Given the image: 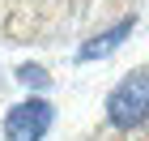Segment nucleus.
<instances>
[{"label": "nucleus", "mask_w": 149, "mask_h": 141, "mask_svg": "<svg viewBox=\"0 0 149 141\" xmlns=\"http://www.w3.org/2000/svg\"><path fill=\"white\" fill-rule=\"evenodd\" d=\"M132 13V0H0V39L68 43Z\"/></svg>", "instance_id": "f257e3e1"}, {"label": "nucleus", "mask_w": 149, "mask_h": 141, "mask_svg": "<svg viewBox=\"0 0 149 141\" xmlns=\"http://www.w3.org/2000/svg\"><path fill=\"white\" fill-rule=\"evenodd\" d=\"M145 124H149V64H141L128 77H119L115 90L107 94V128L132 137Z\"/></svg>", "instance_id": "f03ea898"}, {"label": "nucleus", "mask_w": 149, "mask_h": 141, "mask_svg": "<svg viewBox=\"0 0 149 141\" xmlns=\"http://www.w3.org/2000/svg\"><path fill=\"white\" fill-rule=\"evenodd\" d=\"M51 124H56L51 98H47V94H26L22 103H13L9 111H4L0 133H4V141H43L47 133H51Z\"/></svg>", "instance_id": "7ed1b4c3"}, {"label": "nucleus", "mask_w": 149, "mask_h": 141, "mask_svg": "<svg viewBox=\"0 0 149 141\" xmlns=\"http://www.w3.org/2000/svg\"><path fill=\"white\" fill-rule=\"evenodd\" d=\"M132 30H136V13H124L119 22L102 26V30H94L90 39H81V47H77V64H90V60L111 56L115 47H124L128 39H132Z\"/></svg>", "instance_id": "20e7f679"}, {"label": "nucleus", "mask_w": 149, "mask_h": 141, "mask_svg": "<svg viewBox=\"0 0 149 141\" xmlns=\"http://www.w3.org/2000/svg\"><path fill=\"white\" fill-rule=\"evenodd\" d=\"M17 81L30 86V90H47V86H51V73H47L43 64H17Z\"/></svg>", "instance_id": "39448f33"}, {"label": "nucleus", "mask_w": 149, "mask_h": 141, "mask_svg": "<svg viewBox=\"0 0 149 141\" xmlns=\"http://www.w3.org/2000/svg\"><path fill=\"white\" fill-rule=\"evenodd\" d=\"M141 137H145V141H149V124H145V128H141Z\"/></svg>", "instance_id": "423d86ee"}]
</instances>
